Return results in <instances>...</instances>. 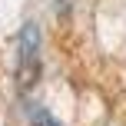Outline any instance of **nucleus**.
Returning a JSON list of instances; mask_svg holds the SVG:
<instances>
[{
  "label": "nucleus",
  "instance_id": "nucleus-1",
  "mask_svg": "<svg viewBox=\"0 0 126 126\" xmlns=\"http://www.w3.org/2000/svg\"><path fill=\"white\" fill-rule=\"evenodd\" d=\"M40 76V30L37 23H23L17 37V83L20 90H30Z\"/></svg>",
  "mask_w": 126,
  "mask_h": 126
},
{
  "label": "nucleus",
  "instance_id": "nucleus-2",
  "mask_svg": "<svg viewBox=\"0 0 126 126\" xmlns=\"http://www.w3.org/2000/svg\"><path fill=\"white\" fill-rule=\"evenodd\" d=\"M27 120H30V126H63L57 116H53L50 110H43L40 103H30V106H27Z\"/></svg>",
  "mask_w": 126,
  "mask_h": 126
}]
</instances>
